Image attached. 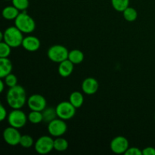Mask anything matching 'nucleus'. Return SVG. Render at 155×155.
<instances>
[{
	"mask_svg": "<svg viewBox=\"0 0 155 155\" xmlns=\"http://www.w3.org/2000/svg\"><path fill=\"white\" fill-rule=\"evenodd\" d=\"M27 105L31 110L42 111L46 108V99L40 94H33L27 99Z\"/></svg>",
	"mask_w": 155,
	"mask_h": 155,
	"instance_id": "nucleus-9",
	"label": "nucleus"
},
{
	"mask_svg": "<svg viewBox=\"0 0 155 155\" xmlns=\"http://www.w3.org/2000/svg\"><path fill=\"white\" fill-rule=\"evenodd\" d=\"M5 83L9 88L14 87V86L18 85V78H17L15 74L11 73V74H9L8 75L5 77Z\"/></svg>",
	"mask_w": 155,
	"mask_h": 155,
	"instance_id": "nucleus-27",
	"label": "nucleus"
},
{
	"mask_svg": "<svg viewBox=\"0 0 155 155\" xmlns=\"http://www.w3.org/2000/svg\"><path fill=\"white\" fill-rule=\"evenodd\" d=\"M69 101L76 108H80L84 102V97L81 92L75 91L70 95Z\"/></svg>",
	"mask_w": 155,
	"mask_h": 155,
	"instance_id": "nucleus-16",
	"label": "nucleus"
},
{
	"mask_svg": "<svg viewBox=\"0 0 155 155\" xmlns=\"http://www.w3.org/2000/svg\"><path fill=\"white\" fill-rule=\"evenodd\" d=\"M42 114H43V121L46 123L51 122L53 120L56 119L58 117L56 110L53 107L45 108V110H42Z\"/></svg>",
	"mask_w": 155,
	"mask_h": 155,
	"instance_id": "nucleus-23",
	"label": "nucleus"
},
{
	"mask_svg": "<svg viewBox=\"0 0 155 155\" xmlns=\"http://www.w3.org/2000/svg\"><path fill=\"white\" fill-rule=\"evenodd\" d=\"M110 148L111 151L115 154H125L126 151L130 148L129 147V141L124 136H117V137L114 138L110 142Z\"/></svg>",
	"mask_w": 155,
	"mask_h": 155,
	"instance_id": "nucleus-11",
	"label": "nucleus"
},
{
	"mask_svg": "<svg viewBox=\"0 0 155 155\" xmlns=\"http://www.w3.org/2000/svg\"><path fill=\"white\" fill-rule=\"evenodd\" d=\"M34 148L38 154H48L54 149V139L48 136H40L35 142Z\"/></svg>",
	"mask_w": 155,
	"mask_h": 155,
	"instance_id": "nucleus-7",
	"label": "nucleus"
},
{
	"mask_svg": "<svg viewBox=\"0 0 155 155\" xmlns=\"http://www.w3.org/2000/svg\"><path fill=\"white\" fill-rule=\"evenodd\" d=\"M114 8L119 12H123L130 5V0H111Z\"/></svg>",
	"mask_w": 155,
	"mask_h": 155,
	"instance_id": "nucleus-22",
	"label": "nucleus"
},
{
	"mask_svg": "<svg viewBox=\"0 0 155 155\" xmlns=\"http://www.w3.org/2000/svg\"><path fill=\"white\" fill-rule=\"evenodd\" d=\"M34 141L32 136L29 135H24L21 136V141H20V145L24 148H29L34 145Z\"/></svg>",
	"mask_w": 155,
	"mask_h": 155,
	"instance_id": "nucleus-24",
	"label": "nucleus"
},
{
	"mask_svg": "<svg viewBox=\"0 0 155 155\" xmlns=\"http://www.w3.org/2000/svg\"><path fill=\"white\" fill-rule=\"evenodd\" d=\"M154 120H155V114H154Z\"/></svg>",
	"mask_w": 155,
	"mask_h": 155,
	"instance_id": "nucleus-33",
	"label": "nucleus"
},
{
	"mask_svg": "<svg viewBox=\"0 0 155 155\" xmlns=\"http://www.w3.org/2000/svg\"><path fill=\"white\" fill-rule=\"evenodd\" d=\"M74 64L69 59H67V60H64L59 63L58 71V74H60L61 77H68L70 75H71V74L74 71Z\"/></svg>",
	"mask_w": 155,
	"mask_h": 155,
	"instance_id": "nucleus-14",
	"label": "nucleus"
},
{
	"mask_svg": "<svg viewBox=\"0 0 155 155\" xmlns=\"http://www.w3.org/2000/svg\"><path fill=\"white\" fill-rule=\"evenodd\" d=\"M124 154L126 155H142V151H141L139 148L132 147L129 148Z\"/></svg>",
	"mask_w": 155,
	"mask_h": 155,
	"instance_id": "nucleus-28",
	"label": "nucleus"
},
{
	"mask_svg": "<svg viewBox=\"0 0 155 155\" xmlns=\"http://www.w3.org/2000/svg\"><path fill=\"white\" fill-rule=\"evenodd\" d=\"M68 59L72 62L74 64H79L82 63L84 60V54L82 51L79 49H74L69 51Z\"/></svg>",
	"mask_w": 155,
	"mask_h": 155,
	"instance_id": "nucleus-18",
	"label": "nucleus"
},
{
	"mask_svg": "<svg viewBox=\"0 0 155 155\" xmlns=\"http://www.w3.org/2000/svg\"><path fill=\"white\" fill-rule=\"evenodd\" d=\"M69 146L68 140L61 137H56L55 139H54V149L57 151H66Z\"/></svg>",
	"mask_w": 155,
	"mask_h": 155,
	"instance_id": "nucleus-19",
	"label": "nucleus"
},
{
	"mask_svg": "<svg viewBox=\"0 0 155 155\" xmlns=\"http://www.w3.org/2000/svg\"><path fill=\"white\" fill-rule=\"evenodd\" d=\"M12 63L8 58H0V78L3 79L12 73Z\"/></svg>",
	"mask_w": 155,
	"mask_h": 155,
	"instance_id": "nucleus-15",
	"label": "nucleus"
},
{
	"mask_svg": "<svg viewBox=\"0 0 155 155\" xmlns=\"http://www.w3.org/2000/svg\"><path fill=\"white\" fill-rule=\"evenodd\" d=\"M67 130H68V126L65 123V120L61 118H56L48 123V131L53 137H61L66 133Z\"/></svg>",
	"mask_w": 155,
	"mask_h": 155,
	"instance_id": "nucleus-8",
	"label": "nucleus"
},
{
	"mask_svg": "<svg viewBox=\"0 0 155 155\" xmlns=\"http://www.w3.org/2000/svg\"><path fill=\"white\" fill-rule=\"evenodd\" d=\"M23 33L15 26L9 27L3 32V40L12 48H18L22 45L24 39Z\"/></svg>",
	"mask_w": 155,
	"mask_h": 155,
	"instance_id": "nucleus-2",
	"label": "nucleus"
},
{
	"mask_svg": "<svg viewBox=\"0 0 155 155\" xmlns=\"http://www.w3.org/2000/svg\"><path fill=\"white\" fill-rule=\"evenodd\" d=\"M40 44V40L36 36H27L23 39L22 46L28 51H36L39 48Z\"/></svg>",
	"mask_w": 155,
	"mask_h": 155,
	"instance_id": "nucleus-13",
	"label": "nucleus"
},
{
	"mask_svg": "<svg viewBox=\"0 0 155 155\" xmlns=\"http://www.w3.org/2000/svg\"><path fill=\"white\" fill-rule=\"evenodd\" d=\"M15 26L23 33H31L36 29V22L26 11H23L15 18Z\"/></svg>",
	"mask_w": 155,
	"mask_h": 155,
	"instance_id": "nucleus-3",
	"label": "nucleus"
},
{
	"mask_svg": "<svg viewBox=\"0 0 155 155\" xmlns=\"http://www.w3.org/2000/svg\"><path fill=\"white\" fill-rule=\"evenodd\" d=\"M11 49L12 47L5 42L4 41H2L0 42V58H8L11 54Z\"/></svg>",
	"mask_w": 155,
	"mask_h": 155,
	"instance_id": "nucleus-25",
	"label": "nucleus"
},
{
	"mask_svg": "<svg viewBox=\"0 0 155 155\" xmlns=\"http://www.w3.org/2000/svg\"><path fill=\"white\" fill-rule=\"evenodd\" d=\"M7 103L12 109H21L27 101L26 91L20 85L11 87L6 95Z\"/></svg>",
	"mask_w": 155,
	"mask_h": 155,
	"instance_id": "nucleus-1",
	"label": "nucleus"
},
{
	"mask_svg": "<svg viewBox=\"0 0 155 155\" xmlns=\"http://www.w3.org/2000/svg\"><path fill=\"white\" fill-rule=\"evenodd\" d=\"M69 51L65 46L61 45H51L47 51L48 58L55 63H61L63 61L68 59Z\"/></svg>",
	"mask_w": 155,
	"mask_h": 155,
	"instance_id": "nucleus-4",
	"label": "nucleus"
},
{
	"mask_svg": "<svg viewBox=\"0 0 155 155\" xmlns=\"http://www.w3.org/2000/svg\"><path fill=\"white\" fill-rule=\"evenodd\" d=\"M6 117H8L7 110L5 108V107L2 104H1V105H0V120H5Z\"/></svg>",
	"mask_w": 155,
	"mask_h": 155,
	"instance_id": "nucleus-30",
	"label": "nucleus"
},
{
	"mask_svg": "<svg viewBox=\"0 0 155 155\" xmlns=\"http://www.w3.org/2000/svg\"><path fill=\"white\" fill-rule=\"evenodd\" d=\"M123 15H124V19L129 22H133L137 19L138 17L137 11L134 8L130 7V6L123 12Z\"/></svg>",
	"mask_w": 155,
	"mask_h": 155,
	"instance_id": "nucleus-20",
	"label": "nucleus"
},
{
	"mask_svg": "<svg viewBox=\"0 0 155 155\" xmlns=\"http://www.w3.org/2000/svg\"><path fill=\"white\" fill-rule=\"evenodd\" d=\"M98 82L93 77H87L82 83V90L86 95H93L98 89Z\"/></svg>",
	"mask_w": 155,
	"mask_h": 155,
	"instance_id": "nucleus-12",
	"label": "nucleus"
},
{
	"mask_svg": "<svg viewBox=\"0 0 155 155\" xmlns=\"http://www.w3.org/2000/svg\"><path fill=\"white\" fill-rule=\"evenodd\" d=\"M142 155H155V148L154 147H147L142 150Z\"/></svg>",
	"mask_w": 155,
	"mask_h": 155,
	"instance_id": "nucleus-29",
	"label": "nucleus"
},
{
	"mask_svg": "<svg viewBox=\"0 0 155 155\" xmlns=\"http://www.w3.org/2000/svg\"><path fill=\"white\" fill-rule=\"evenodd\" d=\"M12 4L19 11H25L29 7V0H12Z\"/></svg>",
	"mask_w": 155,
	"mask_h": 155,
	"instance_id": "nucleus-26",
	"label": "nucleus"
},
{
	"mask_svg": "<svg viewBox=\"0 0 155 155\" xmlns=\"http://www.w3.org/2000/svg\"><path fill=\"white\" fill-rule=\"evenodd\" d=\"M21 138V135L18 131V129L12 127L11 126L6 128L3 132V139L5 142L11 146H16V145H20Z\"/></svg>",
	"mask_w": 155,
	"mask_h": 155,
	"instance_id": "nucleus-10",
	"label": "nucleus"
},
{
	"mask_svg": "<svg viewBox=\"0 0 155 155\" xmlns=\"http://www.w3.org/2000/svg\"><path fill=\"white\" fill-rule=\"evenodd\" d=\"M20 11L14 5L7 6L2 10V17L6 20H15L20 14Z\"/></svg>",
	"mask_w": 155,
	"mask_h": 155,
	"instance_id": "nucleus-17",
	"label": "nucleus"
},
{
	"mask_svg": "<svg viewBox=\"0 0 155 155\" xmlns=\"http://www.w3.org/2000/svg\"><path fill=\"white\" fill-rule=\"evenodd\" d=\"M8 123L12 127L21 129L24 127L28 120V117L21 109H13L8 115Z\"/></svg>",
	"mask_w": 155,
	"mask_h": 155,
	"instance_id": "nucleus-5",
	"label": "nucleus"
},
{
	"mask_svg": "<svg viewBox=\"0 0 155 155\" xmlns=\"http://www.w3.org/2000/svg\"><path fill=\"white\" fill-rule=\"evenodd\" d=\"M4 82L2 81V80H0V92H3V91H4V89H5V85H4Z\"/></svg>",
	"mask_w": 155,
	"mask_h": 155,
	"instance_id": "nucleus-31",
	"label": "nucleus"
},
{
	"mask_svg": "<svg viewBox=\"0 0 155 155\" xmlns=\"http://www.w3.org/2000/svg\"><path fill=\"white\" fill-rule=\"evenodd\" d=\"M76 109L70 101H61L55 107L58 117L64 120L72 119L76 114Z\"/></svg>",
	"mask_w": 155,
	"mask_h": 155,
	"instance_id": "nucleus-6",
	"label": "nucleus"
},
{
	"mask_svg": "<svg viewBox=\"0 0 155 155\" xmlns=\"http://www.w3.org/2000/svg\"><path fill=\"white\" fill-rule=\"evenodd\" d=\"M5 1H9V0H5Z\"/></svg>",
	"mask_w": 155,
	"mask_h": 155,
	"instance_id": "nucleus-32",
	"label": "nucleus"
},
{
	"mask_svg": "<svg viewBox=\"0 0 155 155\" xmlns=\"http://www.w3.org/2000/svg\"><path fill=\"white\" fill-rule=\"evenodd\" d=\"M27 117H28V120L33 124H40L42 121H43V114H42V111L31 110V112L29 114Z\"/></svg>",
	"mask_w": 155,
	"mask_h": 155,
	"instance_id": "nucleus-21",
	"label": "nucleus"
}]
</instances>
